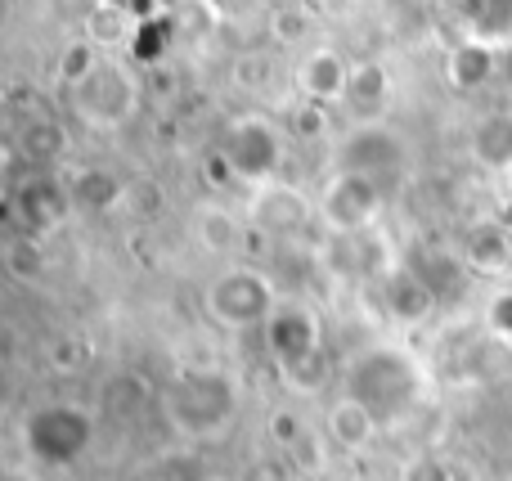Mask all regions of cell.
<instances>
[{
	"label": "cell",
	"mask_w": 512,
	"mask_h": 481,
	"mask_svg": "<svg viewBox=\"0 0 512 481\" xmlns=\"http://www.w3.org/2000/svg\"><path fill=\"white\" fill-rule=\"evenodd\" d=\"M346 396L360 401L378 419V428L409 414L423 396V374L418 365L396 347H369L346 365Z\"/></svg>",
	"instance_id": "cell-1"
},
{
	"label": "cell",
	"mask_w": 512,
	"mask_h": 481,
	"mask_svg": "<svg viewBox=\"0 0 512 481\" xmlns=\"http://www.w3.org/2000/svg\"><path fill=\"white\" fill-rule=\"evenodd\" d=\"M239 410V392L225 374L216 369H194L180 374L167 387V419L176 423L185 437H216Z\"/></svg>",
	"instance_id": "cell-2"
},
{
	"label": "cell",
	"mask_w": 512,
	"mask_h": 481,
	"mask_svg": "<svg viewBox=\"0 0 512 481\" xmlns=\"http://www.w3.org/2000/svg\"><path fill=\"white\" fill-rule=\"evenodd\" d=\"M95 441V419L81 405H41V410L27 414L23 423V446L32 450L36 464L50 468H68Z\"/></svg>",
	"instance_id": "cell-3"
},
{
	"label": "cell",
	"mask_w": 512,
	"mask_h": 481,
	"mask_svg": "<svg viewBox=\"0 0 512 481\" xmlns=\"http://www.w3.org/2000/svg\"><path fill=\"white\" fill-rule=\"evenodd\" d=\"M207 311H212L216 324L225 329H256V324H270V315L279 311V297H274V284L252 266H234L225 275L212 279L207 288Z\"/></svg>",
	"instance_id": "cell-4"
},
{
	"label": "cell",
	"mask_w": 512,
	"mask_h": 481,
	"mask_svg": "<svg viewBox=\"0 0 512 481\" xmlns=\"http://www.w3.org/2000/svg\"><path fill=\"white\" fill-rule=\"evenodd\" d=\"M225 162L234 167V176H243L248 185H270L274 171L283 162V135L274 131L265 117H239V122L225 131Z\"/></svg>",
	"instance_id": "cell-5"
},
{
	"label": "cell",
	"mask_w": 512,
	"mask_h": 481,
	"mask_svg": "<svg viewBox=\"0 0 512 481\" xmlns=\"http://www.w3.org/2000/svg\"><path fill=\"white\" fill-rule=\"evenodd\" d=\"M378 207H382V185L369 176H355V171H337L324 185V194H319V216L337 234H360L364 225H373Z\"/></svg>",
	"instance_id": "cell-6"
},
{
	"label": "cell",
	"mask_w": 512,
	"mask_h": 481,
	"mask_svg": "<svg viewBox=\"0 0 512 481\" xmlns=\"http://www.w3.org/2000/svg\"><path fill=\"white\" fill-rule=\"evenodd\" d=\"M405 162V140L387 131L382 122H360L337 149V171H355L382 185V171H400Z\"/></svg>",
	"instance_id": "cell-7"
},
{
	"label": "cell",
	"mask_w": 512,
	"mask_h": 481,
	"mask_svg": "<svg viewBox=\"0 0 512 481\" xmlns=\"http://www.w3.org/2000/svg\"><path fill=\"white\" fill-rule=\"evenodd\" d=\"M77 108L90 117V122H104V126L122 122V117L135 108V81L126 77L122 68H113V63H99V68L77 86Z\"/></svg>",
	"instance_id": "cell-8"
},
{
	"label": "cell",
	"mask_w": 512,
	"mask_h": 481,
	"mask_svg": "<svg viewBox=\"0 0 512 481\" xmlns=\"http://www.w3.org/2000/svg\"><path fill=\"white\" fill-rule=\"evenodd\" d=\"M265 342H270L279 369H288L306 356H319V320L301 306H279L265 324Z\"/></svg>",
	"instance_id": "cell-9"
},
{
	"label": "cell",
	"mask_w": 512,
	"mask_h": 481,
	"mask_svg": "<svg viewBox=\"0 0 512 481\" xmlns=\"http://www.w3.org/2000/svg\"><path fill=\"white\" fill-rule=\"evenodd\" d=\"M382 306H387L391 320L418 324V320L432 315L436 293L423 275H414V270H396V275H387V284H382Z\"/></svg>",
	"instance_id": "cell-10"
},
{
	"label": "cell",
	"mask_w": 512,
	"mask_h": 481,
	"mask_svg": "<svg viewBox=\"0 0 512 481\" xmlns=\"http://www.w3.org/2000/svg\"><path fill=\"white\" fill-rule=\"evenodd\" d=\"M301 90H306L310 99H324V104H333V99H346V86H351V68H346V59L337 50H310L306 59H301V72H297Z\"/></svg>",
	"instance_id": "cell-11"
},
{
	"label": "cell",
	"mask_w": 512,
	"mask_h": 481,
	"mask_svg": "<svg viewBox=\"0 0 512 481\" xmlns=\"http://www.w3.org/2000/svg\"><path fill=\"white\" fill-rule=\"evenodd\" d=\"M387 99H391V77L382 63H360V68H351V86H346L342 104L351 108L360 122H378Z\"/></svg>",
	"instance_id": "cell-12"
},
{
	"label": "cell",
	"mask_w": 512,
	"mask_h": 481,
	"mask_svg": "<svg viewBox=\"0 0 512 481\" xmlns=\"http://www.w3.org/2000/svg\"><path fill=\"white\" fill-rule=\"evenodd\" d=\"M328 432H333V441L342 450H364L373 437H378V419H373L360 401L342 396V401L328 410Z\"/></svg>",
	"instance_id": "cell-13"
},
{
	"label": "cell",
	"mask_w": 512,
	"mask_h": 481,
	"mask_svg": "<svg viewBox=\"0 0 512 481\" xmlns=\"http://www.w3.org/2000/svg\"><path fill=\"white\" fill-rule=\"evenodd\" d=\"M252 216H256V225H265V230H292V225H301L310 216V203L283 185H265L261 198H256V207H252Z\"/></svg>",
	"instance_id": "cell-14"
},
{
	"label": "cell",
	"mask_w": 512,
	"mask_h": 481,
	"mask_svg": "<svg viewBox=\"0 0 512 481\" xmlns=\"http://www.w3.org/2000/svg\"><path fill=\"white\" fill-rule=\"evenodd\" d=\"M472 149L486 167H508L512 162V117L508 113H490L486 122L472 131Z\"/></svg>",
	"instance_id": "cell-15"
},
{
	"label": "cell",
	"mask_w": 512,
	"mask_h": 481,
	"mask_svg": "<svg viewBox=\"0 0 512 481\" xmlns=\"http://www.w3.org/2000/svg\"><path fill=\"white\" fill-rule=\"evenodd\" d=\"M468 261L477 270H499L508 261V239L504 230H495V225H481V230H472L468 239Z\"/></svg>",
	"instance_id": "cell-16"
},
{
	"label": "cell",
	"mask_w": 512,
	"mask_h": 481,
	"mask_svg": "<svg viewBox=\"0 0 512 481\" xmlns=\"http://www.w3.org/2000/svg\"><path fill=\"white\" fill-rule=\"evenodd\" d=\"M72 198L86 207H113L117 198H122V185H117L108 171H81V176L72 180Z\"/></svg>",
	"instance_id": "cell-17"
},
{
	"label": "cell",
	"mask_w": 512,
	"mask_h": 481,
	"mask_svg": "<svg viewBox=\"0 0 512 481\" xmlns=\"http://www.w3.org/2000/svg\"><path fill=\"white\" fill-rule=\"evenodd\" d=\"M454 86H481L490 77V50L486 45H459V54L450 59Z\"/></svg>",
	"instance_id": "cell-18"
},
{
	"label": "cell",
	"mask_w": 512,
	"mask_h": 481,
	"mask_svg": "<svg viewBox=\"0 0 512 481\" xmlns=\"http://www.w3.org/2000/svg\"><path fill=\"white\" fill-rule=\"evenodd\" d=\"M203 239L212 243V248H230V239H234V225L225 221L221 212H207V216H203Z\"/></svg>",
	"instance_id": "cell-19"
},
{
	"label": "cell",
	"mask_w": 512,
	"mask_h": 481,
	"mask_svg": "<svg viewBox=\"0 0 512 481\" xmlns=\"http://www.w3.org/2000/svg\"><path fill=\"white\" fill-rule=\"evenodd\" d=\"M495 324H499L504 333H512V297H504V302L495 306Z\"/></svg>",
	"instance_id": "cell-20"
}]
</instances>
